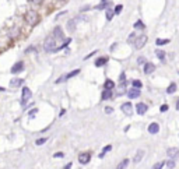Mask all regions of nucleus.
Wrapping results in <instances>:
<instances>
[{"label":"nucleus","instance_id":"6ab92c4d","mask_svg":"<svg viewBox=\"0 0 179 169\" xmlns=\"http://www.w3.org/2000/svg\"><path fill=\"white\" fill-rule=\"evenodd\" d=\"M112 98V90H108V88H105V91L102 92V99L106 101V99H111Z\"/></svg>","mask_w":179,"mask_h":169},{"label":"nucleus","instance_id":"9d476101","mask_svg":"<svg viewBox=\"0 0 179 169\" xmlns=\"http://www.w3.org/2000/svg\"><path fill=\"white\" fill-rule=\"evenodd\" d=\"M147 109H148V106H147L146 104H143V102H140V104L136 105V112H137L139 115H146Z\"/></svg>","mask_w":179,"mask_h":169},{"label":"nucleus","instance_id":"a211bd4d","mask_svg":"<svg viewBox=\"0 0 179 169\" xmlns=\"http://www.w3.org/2000/svg\"><path fill=\"white\" fill-rule=\"evenodd\" d=\"M108 63V57H98V59L95 60V67H102L104 65Z\"/></svg>","mask_w":179,"mask_h":169},{"label":"nucleus","instance_id":"cd10ccee","mask_svg":"<svg viewBox=\"0 0 179 169\" xmlns=\"http://www.w3.org/2000/svg\"><path fill=\"white\" fill-rule=\"evenodd\" d=\"M155 55H157V57H158L159 60H165V52L164 50H157Z\"/></svg>","mask_w":179,"mask_h":169},{"label":"nucleus","instance_id":"7ed1b4c3","mask_svg":"<svg viewBox=\"0 0 179 169\" xmlns=\"http://www.w3.org/2000/svg\"><path fill=\"white\" fill-rule=\"evenodd\" d=\"M147 39H148V38H147V35H140V36H137L136 41L133 42L134 48H136V49H141V48H144Z\"/></svg>","mask_w":179,"mask_h":169},{"label":"nucleus","instance_id":"4be33fe9","mask_svg":"<svg viewBox=\"0 0 179 169\" xmlns=\"http://www.w3.org/2000/svg\"><path fill=\"white\" fill-rule=\"evenodd\" d=\"M175 91H176V84H175V83H172V84H171L168 88H167V94H174Z\"/></svg>","mask_w":179,"mask_h":169},{"label":"nucleus","instance_id":"49530a36","mask_svg":"<svg viewBox=\"0 0 179 169\" xmlns=\"http://www.w3.org/2000/svg\"><path fill=\"white\" fill-rule=\"evenodd\" d=\"M176 110H179V99L176 101Z\"/></svg>","mask_w":179,"mask_h":169},{"label":"nucleus","instance_id":"aec40b11","mask_svg":"<svg viewBox=\"0 0 179 169\" xmlns=\"http://www.w3.org/2000/svg\"><path fill=\"white\" fill-rule=\"evenodd\" d=\"M80 20H81V18L79 17V18H76V20H73V21H69V24H67L69 30H70V31H74V30H76V24H77Z\"/></svg>","mask_w":179,"mask_h":169},{"label":"nucleus","instance_id":"4468645a","mask_svg":"<svg viewBox=\"0 0 179 169\" xmlns=\"http://www.w3.org/2000/svg\"><path fill=\"white\" fill-rule=\"evenodd\" d=\"M80 73V70L77 69V70H74V71H71V73H69V74L66 75V77H63V78H57L56 80V83H62V81H66V80H69V78H71V77H74V75H77Z\"/></svg>","mask_w":179,"mask_h":169},{"label":"nucleus","instance_id":"de8ad7c7","mask_svg":"<svg viewBox=\"0 0 179 169\" xmlns=\"http://www.w3.org/2000/svg\"><path fill=\"white\" fill-rule=\"evenodd\" d=\"M0 91H4V88H3V87H0Z\"/></svg>","mask_w":179,"mask_h":169},{"label":"nucleus","instance_id":"37998d69","mask_svg":"<svg viewBox=\"0 0 179 169\" xmlns=\"http://www.w3.org/2000/svg\"><path fill=\"white\" fill-rule=\"evenodd\" d=\"M66 113V110L65 109H62V110H60V112H59V116H60V118H62V116H63V115H65Z\"/></svg>","mask_w":179,"mask_h":169},{"label":"nucleus","instance_id":"79ce46f5","mask_svg":"<svg viewBox=\"0 0 179 169\" xmlns=\"http://www.w3.org/2000/svg\"><path fill=\"white\" fill-rule=\"evenodd\" d=\"M95 53H97V52H91V53H90L88 56H85V59H90V57H91V56H94Z\"/></svg>","mask_w":179,"mask_h":169},{"label":"nucleus","instance_id":"dca6fc26","mask_svg":"<svg viewBox=\"0 0 179 169\" xmlns=\"http://www.w3.org/2000/svg\"><path fill=\"white\" fill-rule=\"evenodd\" d=\"M124 92H127V91H126V83H124V81H120V84L118 85V90H116V94L119 95H123Z\"/></svg>","mask_w":179,"mask_h":169},{"label":"nucleus","instance_id":"ddd939ff","mask_svg":"<svg viewBox=\"0 0 179 169\" xmlns=\"http://www.w3.org/2000/svg\"><path fill=\"white\" fill-rule=\"evenodd\" d=\"M158 131H159V124L158 123H155L154 122V123H151L148 126V133L150 134H157Z\"/></svg>","mask_w":179,"mask_h":169},{"label":"nucleus","instance_id":"c9c22d12","mask_svg":"<svg viewBox=\"0 0 179 169\" xmlns=\"http://www.w3.org/2000/svg\"><path fill=\"white\" fill-rule=\"evenodd\" d=\"M112 112H114V109H112V108H111V106H106V108H105V113L111 115V113H112Z\"/></svg>","mask_w":179,"mask_h":169},{"label":"nucleus","instance_id":"39448f33","mask_svg":"<svg viewBox=\"0 0 179 169\" xmlns=\"http://www.w3.org/2000/svg\"><path fill=\"white\" fill-rule=\"evenodd\" d=\"M120 109H122V112H123L124 115H132L133 113V105L130 104V102H124V104H122V106H120Z\"/></svg>","mask_w":179,"mask_h":169},{"label":"nucleus","instance_id":"423d86ee","mask_svg":"<svg viewBox=\"0 0 179 169\" xmlns=\"http://www.w3.org/2000/svg\"><path fill=\"white\" fill-rule=\"evenodd\" d=\"M90 161H91V155L88 152H83V154L79 155V162L81 165H87Z\"/></svg>","mask_w":179,"mask_h":169},{"label":"nucleus","instance_id":"a19ab883","mask_svg":"<svg viewBox=\"0 0 179 169\" xmlns=\"http://www.w3.org/2000/svg\"><path fill=\"white\" fill-rule=\"evenodd\" d=\"M124 80H126V74L122 73V74H120V81H124Z\"/></svg>","mask_w":179,"mask_h":169},{"label":"nucleus","instance_id":"9b49d317","mask_svg":"<svg viewBox=\"0 0 179 169\" xmlns=\"http://www.w3.org/2000/svg\"><path fill=\"white\" fill-rule=\"evenodd\" d=\"M23 70H24V63L23 62H18L17 65H14L11 67V73L13 74H17V73H21Z\"/></svg>","mask_w":179,"mask_h":169},{"label":"nucleus","instance_id":"a878e982","mask_svg":"<svg viewBox=\"0 0 179 169\" xmlns=\"http://www.w3.org/2000/svg\"><path fill=\"white\" fill-rule=\"evenodd\" d=\"M165 166L169 169H174L175 168V159H169V161H167L165 162Z\"/></svg>","mask_w":179,"mask_h":169},{"label":"nucleus","instance_id":"f704fd0d","mask_svg":"<svg viewBox=\"0 0 179 169\" xmlns=\"http://www.w3.org/2000/svg\"><path fill=\"white\" fill-rule=\"evenodd\" d=\"M137 63H139V65H143V66H144L146 63H147V60H146V57H143V56H141V57H139V59H137Z\"/></svg>","mask_w":179,"mask_h":169},{"label":"nucleus","instance_id":"2f4dec72","mask_svg":"<svg viewBox=\"0 0 179 169\" xmlns=\"http://www.w3.org/2000/svg\"><path fill=\"white\" fill-rule=\"evenodd\" d=\"M122 9H123V6L122 4H118L116 6V7H115V14H120V13H122Z\"/></svg>","mask_w":179,"mask_h":169},{"label":"nucleus","instance_id":"c03bdc74","mask_svg":"<svg viewBox=\"0 0 179 169\" xmlns=\"http://www.w3.org/2000/svg\"><path fill=\"white\" fill-rule=\"evenodd\" d=\"M87 10H90L88 6H85V7H83V9H81V11H87Z\"/></svg>","mask_w":179,"mask_h":169},{"label":"nucleus","instance_id":"58836bf2","mask_svg":"<svg viewBox=\"0 0 179 169\" xmlns=\"http://www.w3.org/2000/svg\"><path fill=\"white\" fill-rule=\"evenodd\" d=\"M53 157H55V158H63V157H65V154H63V152H56Z\"/></svg>","mask_w":179,"mask_h":169},{"label":"nucleus","instance_id":"c85d7f7f","mask_svg":"<svg viewBox=\"0 0 179 169\" xmlns=\"http://www.w3.org/2000/svg\"><path fill=\"white\" fill-rule=\"evenodd\" d=\"M127 165H129V159H123V161L118 165V169H123V168H126Z\"/></svg>","mask_w":179,"mask_h":169},{"label":"nucleus","instance_id":"412c9836","mask_svg":"<svg viewBox=\"0 0 179 169\" xmlns=\"http://www.w3.org/2000/svg\"><path fill=\"white\" fill-rule=\"evenodd\" d=\"M169 42H171V41H169V39H161V38H158V39L155 41V44H157V45H158V46H162V45H168Z\"/></svg>","mask_w":179,"mask_h":169},{"label":"nucleus","instance_id":"e433bc0d","mask_svg":"<svg viewBox=\"0 0 179 169\" xmlns=\"http://www.w3.org/2000/svg\"><path fill=\"white\" fill-rule=\"evenodd\" d=\"M31 1H32V4L39 6V4H42V1H44V0H31Z\"/></svg>","mask_w":179,"mask_h":169},{"label":"nucleus","instance_id":"2eb2a0df","mask_svg":"<svg viewBox=\"0 0 179 169\" xmlns=\"http://www.w3.org/2000/svg\"><path fill=\"white\" fill-rule=\"evenodd\" d=\"M24 84V80L23 78H11L10 80V87L15 88V87H20V85Z\"/></svg>","mask_w":179,"mask_h":169},{"label":"nucleus","instance_id":"4c0bfd02","mask_svg":"<svg viewBox=\"0 0 179 169\" xmlns=\"http://www.w3.org/2000/svg\"><path fill=\"white\" fill-rule=\"evenodd\" d=\"M159 110H161V112H167V110H168V105H161Z\"/></svg>","mask_w":179,"mask_h":169},{"label":"nucleus","instance_id":"ea45409f","mask_svg":"<svg viewBox=\"0 0 179 169\" xmlns=\"http://www.w3.org/2000/svg\"><path fill=\"white\" fill-rule=\"evenodd\" d=\"M36 112H38V109H32V110L30 112V113H28V116H30V118H32V116H34V115L36 113Z\"/></svg>","mask_w":179,"mask_h":169},{"label":"nucleus","instance_id":"393cba45","mask_svg":"<svg viewBox=\"0 0 179 169\" xmlns=\"http://www.w3.org/2000/svg\"><path fill=\"white\" fill-rule=\"evenodd\" d=\"M132 85H133L134 88H141V87H143V84H141V81H140V80H133V81H132Z\"/></svg>","mask_w":179,"mask_h":169},{"label":"nucleus","instance_id":"b1692460","mask_svg":"<svg viewBox=\"0 0 179 169\" xmlns=\"http://www.w3.org/2000/svg\"><path fill=\"white\" fill-rule=\"evenodd\" d=\"M112 149V145H106V147H104V149H102V152L100 154V158H104L105 154L108 152V151H111Z\"/></svg>","mask_w":179,"mask_h":169},{"label":"nucleus","instance_id":"5701e85b","mask_svg":"<svg viewBox=\"0 0 179 169\" xmlns=\"http://www.w3.org/2000/svg\"><path fill=\"white\" fill-rule=\"evenodd\" d=\"M115 87V83L112 81V80H106L105 81V88H108V90H112Z\"/></svg>","mask_w":179,"mask_h":169},{"label":"nucleus","instance_id":"72a5a7b5","mask_svg":"<svg viewBox=\"0 0 179 169\" xmlns=\"http://www.w3.org/2000/svg\"><path fill=\"white\" fill-rule=\"evenodd\" d=\"M133 27L134 28H141V30H143V28H144V24H143L141 21H137V22H134Z\"/></svg>","mask_w":179,"mask_h":169},{"label":"nucleus","instance_id":"473e14b6","mask_svg":"<svg viewBox=\"0 0 179 169\" xmlns=\"http://www.w3.org/2000/svg\"><path fill=\"white\" fill-rule=\"evenodd\" d=\"M164 166H165V162L162 161V162H158V164H155L153 168H154V169H161V168H164Z\"/></svg>","mask_w":179,"mask_h":169},{"label":"nucleus","instance_id":"f8f14e48","mask_svg":"<svg viewBox=\"0 0 179 169\" xmlns=\"http://www.w3.org/2000/svg\"><path fill=\"white\" fill-rule=\"evenodd\" d=\"M154 71H155V65L147 62L144 65V74H151V73H154Z\"/></svg>","mask_w":179,"mask_h":169},{"label":"nucleus","instance_id":"6e6552de","mask_svg":"<svg viewBox=\"0 0 179 169\" xmlns=\"http://www.w3.org/2000/svg\"><path fill=\"white\" fill-rule=\"evenodd\" d=\"M53 36L56 38V41H63L65 39V34H63V31L60 27H56L55 30H53Z\"/></svg>","mask_w":179,"mask_h":169},{"label":"nucleus","instance_id":"f257e3e1","mask_svg":"<svg viewBox=\"0 0 179 169\" xmlns=\"http://www.w3.org/2000/svg\"><path fill=\"white\" fill-rule=\"evenodd\" d=\"M56 44H57V42H56L55 36H49V38H46V41L44 42L45 52H50V53H55V52H57V48H59V46L56 45Z\"/></svg>","mask_w":179,"mask_h":169},{"label":"nucleus","instance_id":"c756f323","mask_svg":"<svg viewBox=\"0 0 179 169\" xmlns=\"http://www.w3.org/2000/svg\"><path fill=\"white\" fill-rule=\"evenodd\" d=\"M46 141H48V139L44 137V139H38V140H36V141H35V144H36V145H42V144H45Z\"/></svg>","mask_w":179,"mask_h":169},{"label":"nucleus","instance_id":"20e7f679","mask_svg":"<svg viewBox=\"0 0 179 169\" xmlns=\"http://www.w3.org/2000/svg\"><path fill=\"white\" fill-rule=\"evenodd\" d=\"M32 96V92H31L30 88H27V87H24L23 88V96H21V105H25L28 101H30V98Z\"/></svg>","mask_w":179,"mask_h":169},{"label":"nucleus","instance_id":"0eeeda50","mask_svg":"<svg viewBox=\"0 0 179 169\" xmlns=\"http://www.w3.org/2000/svg\"><path fill=\"white\" fill-rule=\"evenodd\" d=\"M167 154L171 159H179V148H168L167 149Z\"/></svg>","mask_w":179,"mask_h":169},{"label":"nucleus","instance_id":"7c9ffc66","mask_svg":"<svg viewBox=\"0 0 179 169\" xmlns=\"http://www.w3.org/2000/svg\"><path fill=\"white\" fill-rule=\"evenodd\" d=\"M134 41H136V34L132 32V34L129 35V38H127V42H129V44H133Z\"/></svg>","mask_w":179,"mask_h":169},{"label":"nucleus","instance_id":"a18cd8bd","mask_svg":"<svg viewBox=\"0 0 179 169\" xmlns=\"http://www.w3.org/2000/svg\"><path fill=\"white\" fill-rule=\"evenodd\" d=\"M71 165H73V164H67V165L65 166V169H70V168H71Z\"/></svg>","mask_w":179,"mask_h":169},{"label":"nucleus","instance_id":"f03ea898","mask_svg":"<svg viewBox=\"0 0 179 169\" xmlns=\"http://www.w3.org/2000/svg\"><path fill=\"white\" fill-rule=\"evenodd\" d=\"M25 20H27V22L31 27H35V25L39 22V14L35 10H30V11H27V14H25Z\"/></svg>","mask_w":179,"mask_h":169},{"label":"nucleus","instance_id":"f3484780","mask_svg":"<svg viewBox=\"0 0 179 169\" xmlns=\"http://www.w3.org/2000/svg\"><path fill=\"white\" fill-rule=\"evenodd\" d=\"M143 157H144V151H143V149H139V151L136 152V157L133 158V162L134 164H139L140 161L143 159Z\"/></svg>","mask_w":179,"mask_h":169},{"label":"nucleus","instance_id":"1a4fd4ad","mask_svg":"<svg viewBox=\"0 0 179 169\" xmlns=\"http://www.w3.org/2000/svg\"><path fill=\"white\" fill-rule=\"evenodd\" d=\"M126 94H127V96H129L130 99H134V98H139V96H140V90L133 87V88H130Z\"/></svg>","mask_w":179,"mask_h":169},{"label":"nucleus","instance_id":"bb28decb","mask_svg":"<svg viewBox=\"0 0 179 169\" xmlns=\"http://www.w3.org/2000/svg\"><path fill=\"white\" fill-rule=\"evenodd\" d=\"M114 14H115V11H112L111 9H106V20L108 21H111L114 18Z\"/></svg>","mask_w":179,"mask_h":169}]
</instances>
